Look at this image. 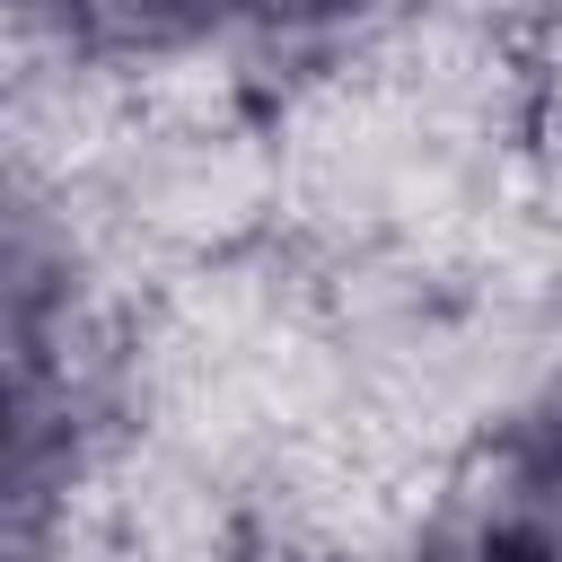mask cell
<instances>
[{"label":"cell","instance_id":"6da1fadb","mask_svg":"<svg viewBox=\"0 0 562 562\" xmlns=\"http://www.w3.org/2000/svg\"><path fill=\"white\" fill-rule=\"evenodd\" d=\"M465 562H553V553H544V544H527V536H483Z\"/></svg>","mask_w":562,"mask_h":562},{"label":"cell","instance_id":"7a4b0ae2","mask_svg":"<svg viewBox=\"0 0 562 562\" xmlns=\"http://www.w3.org/2000/svg\"><path fill=\"white\" fill-rule=\"evenodd\" d=\"M255 9H281V18H316V9H342V0H255Z\"/></svg>","mask_w":562,"mask_h":562}]
</instances>
